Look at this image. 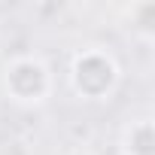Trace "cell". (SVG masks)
<instances>
[{"label":"cell","mask_w":155,"mask_h":155,"mask_svg":"<svg viewBox=\"0 0 155 155\" xmlns=\"http://www.w3.org/2000/svg\"><path fill=\"white\" fill-rule=\"evenodd\" d=\"M3 82H6V94L18 104H43L49 88H52V79H49V70L43 61L31 58V55H21V58H12L3 70Z\"/></svg>","instance_id":"6da1fadb"},{"label":"cell","mask_w":155,"mask_h":155,"mask_svg":"<svg viewBox=\"0 0 155 155\" xmlns=\"http://www.w3.org/2000/svg\"><path fill=\"white\" fill-rule=\"evenodd\" d=\"M116 76L119 70L113 58L104 52H82L73 61V85L88 101H101L104 94H110V88L116 85Z\"/></svg>","instance_id":"7a4b0ae2"},{"label":"cell","mask_w":155,"mask_h":155,"mask_svg":"<svg viewBox=\"0 0 155 155\" xmlns=\"http://www.w3.org/2000/svg\"><path fill=\"white\" fill-rule=\"evenodd\" d=\"M125 155H155V137H152V122L140 119L131 122V128L125 131Z\"/></svg>","instance_id":"3957f363"},{"label":"cell","mask_w":155,"mask_h":155,"mask_svg":"<svg viewBox=\"0 0 155 155\" xmlns=\"http://www.w3.org/2000/svg\"><path fill=\"white\" fill-rule=\"evenodd\" d=\"M70 155H94V152H91V149H73Z\"/></svg>","instance_id":"277c9868"}]
</instances>
